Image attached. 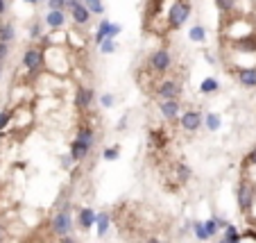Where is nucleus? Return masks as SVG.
I'll list each match as a JSON object with an SVG mask.
<instances>
[{"instance_id":"obj_1","label":"nucleus","mask_w":256,"mask_h":243,"mask_svg":"<svg viewBox=\"0 0 256 243\" xmlns=\"http://www.w3.org/2000/svg\"><path fill=\"white\" fill-rule=\"evenodd\" d=\"M191 16V2L188 0H175L170 9H168V28L170 30H179L184 28V23Z\"/></svg>"},{"instance_id":"obj_2","label":"nucleus","mask_w":256,"mask_h":243,"mask_svg":"<svg viewBox=\"0 0 256 243\" xmlns=\"http://www.w3.org/2000/svg\"><path fill=\"white\" fill-rule=\"evenodd\" d=\"M236 198H238V209L243 213H247L256 202V189L254 184L247 182V180H240L238 182V189H236Z\"/></svg>"},{"instance_id":"obj_3","label":"nucleus","mask_w":256,"mask_h":243,"mask_svg":"<svg viewBox=\"0 0 256 243\" xmlns=\"http://www.w3.org/2000/svg\"><path fill=\"white\" fill-rule=\"evenodd\" d=\"M52 232L57 237H66V234H71V227H73V220H71V212L68 207L66 209H59V212L52 216Z\"/></svg>"},{"instance_id":"obj_4","label":"nucleus","mask_w":256,"mask_h":243,"mask_svg":"<svg viewBox=\"0 0 256 243\" xmlns=\"http://www.w3.org/2000/svg\"><path fill=\"white\" fill-rule=\"evenodd\" d=\"M202 123H204V119L197 109H186V112L179 114V125H181L184 132H197L202 127Z\"/></svg>"},{"instance_id":"obj_5","label":"nucleus","mask_w":256,"mask_h":243,"mask_svg":"<svg viewBox=\"0 0 256 243\" xmlns=\"http://www.w3.org/2000/svg\"><path fill=\"white\" fill-rule=\"evenodd\" d=\"M150 66H152V71H154V73H166V71H170V66H173L170 50H168V48H161V50L152 53V57H150Z\"/></svg>"},{"instance_id":"obj_6","label":"nucleus","mask_w":256,"mask_h":243,"mask_svg":"<svg viewBox=\"0 0 256 243\" xmlns=\"http://www.w3.org/2000/svg\"><path fill=\"white\" fill-rule=\"evenodd\" d=\"M23 66L32 73V75H36V73L41 71V66H43V50L41 48H30V50H25Z\"/></svg>"},{"instance_id":"obj_7","label":"nucleus","mask_w":256,"mask_h":243,"mask_svg":"<svg viewBox=\"0 0 256 243\" xmlns=\"http://www.w3.org/2000/svg\"><path fill=\"white\" fill-rule=\"evenodd\" d=\"M156 95H159L161 100H179L181 87H179V82H175V80H163V82H159V87H156Z\"/></svg>"},{"instance_id":"obj_8","label":"nucleus","mask_w":256,"mask_h":243,"mask_svg":"<svg viewBox=\"0 0 256 243\" xmlns=\"http://www.w3.org/2000/svg\"><path fill=\"white\" fill-rule=\"evenodd\" d=\"M93 100H96V91L89 89V87H79L77 93H75V107L79 112H86L93 105Z\"/></svg>"},{"instance_id":"obj_9","label":"nucleus","mask_w":256,"mask_h":243,"mask_svg":"<svg viewBox=\"0 0 256 243\" xmlns=\"http://www.w3.org/2000/svg\"><path fill=\"white\" fill-rule=\"evenodd\" d=\"M120 34V25H111L109 21H100V28L96 32V43L100 46L104 39H113V36Z\"/></svg>"},{"instance_id":"obj_10","label":"nucleus","mask_w":256,"mask_h":243,"mask_svg":"<svg viewBox=\"0 0 256 243\" xmlns=\"http://www.w3.org/2000/svg\"><path fill=\"white\" fill-rule=\"evenodd\" d=\"M159 112L166 121H175L179 116V112H181V107H179V100H161Z\"/></svg>"},{"instance_id":"obj_11","label":"nucleus","mask_w":256,"mask_h":243,"mask_svg":"<svg viewBox=\"0 0 256 243\" xmlns=\"http://www.w3.org/2000/svg\"><path fill=\"white\" fill-rule=\"evenodd\" d=\"M75 139H77V141H82V143H86L89 148H93V146H96V130H93V125L82 123L77 127V134H75Z\"/></svg>"},{"instance_id":"obj_12","label":"nucleus","mask_w":256,"mask_h":243,"mask_svg":"<svg viewBox=\"0 0 256 243\" xmlns=\"http://www.w3.org/2000/svg\"><path fill=\"white\" fill-rule=\"evenodd\" d=\"M91 150H93V148H89L86 143L77 141V139H73V141H71V154H68V157H71V161H84L86 157H89Z\"/></svg>"},{"instance_id":"obj_13","label":"nucleus","mask_w":256,"mask_h":243,"mask_svg":"<svg viewBox=\"0 0 256 243\" xmlns=\"http://www.w3.org/2000/svg\"><path fill=\"white\" fill-rule=\"evenodd\" d=\"M71 14H73V21H75L77 25H86V23H89L91 12L86 9V5H84L82 0H75V5L71 7Z\"/></svg>"},{"instance_id":"obj_14","label":"nucleus","mask_w":256,"mask_h":243,"mask_svg":"<svg viewBox=\"0 0 256 243\" xmlns=\"http://www.w3.org/2000/svg\"><path fill=\"white\" fill-rule=\"evenodd\" d=\"M96 218H98V213L93 212V207H82L79 209L77 220H79V227H82V230H91V227L96 225Z\"/></svg>"},{"instance_id":"obj_15","label":"nucleus","mask_w":256,"mask_h":243,"mask_svg":"<svg viewBox=\"0 0 256 243\" xmlns=\"http://www.w3.org/2000/svg\"><path fill=\"white\" fill-rule=\"evenodd\" d=\"M236 77L238 82L247 89H256V68H238L236 71Z\"/></svg>"},{"instance_id":"obj_16","label":"nucleus","mask_w":256,"mask_h":243,"mask_svg":"<svg viewBox=\"0 0 256 243\" xmlns=\"http://www.w3.org/2000/svg\"><path fill=\"white\" fill-rule=\"evenodd\" d=\"M233 46L238 48V50H243V53H254L256 50V36H240Z\"/></svg>"},{"instance_id":"obj_17","label":"nucleus","mask_w":256,"mask_h":243,"mask_svg":"<svg viewBox=\"0 0 256 243\" xmlns=\"http://www.w3.org/2000/svg\"><path fill=\"white\" fill-rule=\"evenodd\" d=\"M96 225H98V234H100V237H104V234H107V230H109V225H111V216H109L107 212L98 213Z\"/></svg>"},{"instance_id":"obj_18","label":"nucleus","mask_w":256,"mask_h":243,"mask_svg":"<svg viewBox=\"0 0 256 243\" xmlns=\"http://www.w3.org/2000/svg\"><path fill=\"white\" fill-rule=\"evenodd\" d=\"M240 241H243V234H240L233 225H227L225 227V239H222L220 243H240Z\"/></svg>"},{"instance_id":"obj_19","label":"nucleus","mask_w":256,"mask_h":243,"mask_svg":"<svg viewBox=\"0 0 256 243\" xmlns=\"http://www.w3.org/2000/svg\"><path fill=\"white\" fill-rule=\"evenodd\" d=\"M218 89H220V82H218L215 77H206V80H202V84H200V93H215Z\"/></svg>"},{"instance_id":"obj_20","label":"nucleus","mask_w":256,"mask_h":243,"mask_svg":"<svg viewBox=\"0 0 256 243\" xmlns=\"http://www.w3.org/2000/svg\"><path fill=\"white\" fill-rule=\"evenodd\" d=\"M16 34V28L12 23H0V41L2 43H9Z\"/></svg>"},{"instance_id":"obj_21","label":"nucleus","mask_w":256,"mask_h":243,"mask_svg":"<svg viewBox=\"0 0 256 243\" xmlns=\"http://www.w3.org/2000/svg\"><path fill=\"white\" fill-rule=\"evenodd\" d=\"M46 23H48L50 28H64L66 14H64V12H50L48 18H46Z\"/></svg>"},{"instance_id":"obj_22","label":"nucleus","mask_w":256,"mask_h":243,"mask_svg":"<svg viewBox=\"0 0 256 243\" xmlns=\"http://www.w3.org/2000/svg\"><path fill=\"white\" fill-rule=\"evenodd\" d=\"M193 232H195L197 241H208V239H211V234H208L206 227H204V220H202V223H200V220H197V223H193Z\"/></svg>"},{"instance_id":"obj_23","label":"nucleus","mask_w":256,"mask_h":243,"mask_svg":"<svg viewBox=\"0 0 256 243\" xmlns=\"http://www.w3.org/2000/svg\"><path fill=\"white\" fill-rule=\"evenodd\" d=\"M12 119H14L12 109H2L0 112V134H2V130H7V125L12 123Z\"/></svg>"},{"instance_id":"obj_24","label":"nucleus","mask_w":256,"mask_h":243,"mask_svg":"<svg viewBox=\"0 0 256 243\" xmlns=\"http://www.w3.org/2000/svg\"><path fill=\"white\" fill-rule=\"evenodd\" d=\"M206 127L211 132H215V130H220V116H218V114H206Z\"/></svg>"},{"instance_id":"obj_25","label":"nucleus","mask_w":256,"mask_h":243,"mask_svg":"<svg viewBox=\"0 0 256 243\" xmlns=\"http://www.w3.org/2000/svg\"><path fill=\"white\" fill-rule=\"evenodd\" d=\"M177 175H179V180H181V182H188V180H191V175H193L191 166H188V164H179V166H177Z\"/></svg>"},{"instance_id":"obj_26","label":"nucleus","mask_w":256,"mask_h":243,"mask_svg":"<svg viewBox=\"0 0 256 243\" xmlns=\"http://www.w3.org/2000/svg\"><path fill=\"white\" fill-rule=\"evenodd\" d=\"M86 2V9L93 14H104V5H102L100 0H84Z\"/></svg>"},{"instance_id":"obj_27","label":"nucleus","mask_w":256,"mask_h":243,"mask_svg":"<svg viewBox=\"0 0 256 243\" xmlns=\"http://www.w3.org/2000/svg\"><path fill=\"white\" fill-rule=\"evenodd\" d=\"M191 39L193 41H204V39H206V30H204L202 25H195L191 30Z\"/></svg>"},{"instance_id":"obj_28","label":"nucleus","mask_w":256,"mask_h":243,"mask_svg":"<svg viewBox=\"0 0 256 243\" xmlns=\"http://www.w3.org/2000/svg\"><path fill=\"white\" fill-rule=\"evenodd\" d=\"M102 157H104L107 161L118 159V157H120V148H118V146H111V148H107L104 152H102Z\"/></svg>"},{"instance_id":"obj_29","label":"nucleus","mask_w":256,"mask_h":243,"mask_svg":"<svg viewBox=\"0 0 256 243\" xmlns=\"http://www.w3.org/2000/svg\"><path fill=\"white\" fill-rule=\"evenodd\" d=\"M236 2H238V0H215V5H218L220 12H231Z\"/></svg>"},{"instance_id":"obj_30","label":"nucleus","mask_w":256,"mask_h":243,"mask_svg":"<svg viewBox=\"0 0 256 243\" xmlns=\"http://www.w3.org/2000/svg\"><path fill=\"white\" fill-rule=\"evenodd\" d=\"M161 5H163V0H148V14L152 16V14L161 12Z\"/></svg>"},{"instance_id":"obj_31","label":"nucleus","mask_w":256,"mask_h":243,"mask_svg":"<svg viewBox=\"0 0 256 243\" xmlns=\"http://www.w3.org/2000/svg\"><path fill=\"white\" fill-rule=\"evenodd\" d=\"M48 7H50V12H64L66 0H48Z\"/></svg>"},{"instance_id":"obj_32","label":"nucleus","mask_w":256,"mask_h":243,"mask_svg":"<svg viewBox=\"0 0 256 243\" xmlns=\"http://www.w3.org/2000/svg\"><path fill=\"white\" fill-rule=\"evenodd\" d=\"M100 50H102L104 55H109V53H113V50H116V43H113L111 39H104V41L100 43Z\"/></svg>"},{"instance_id":"obj_33","label":"nucleus","mask_w":256,"mask_h":243,"mask_svg":"<svg viewBox=\"0 0 256 243\" xmlns=\"http://www.w3.org/2000/svg\"><path fill=\"white\" fill-rule=\"evenodd\" d=\"M243 166H256V146L252 148V152L245 157V161H243Z\"/></svg>"},{"instance_id":"obj_34","label":"nucleus","mask_w":256,"mask_h":243,"mask_svg":"<svg viewBox=\"0 0 256 243\" xmlns=\"http://www.w3.org/2000/svg\"><path fill=\"white\" fill-rule=\"evenodd\" d=\"M7 55H9V43H2V41H0V60H5Z\"/></svg>"},{"instance_id":"obj_35","label":"nucleus","mask_w":256,"mask_h":243,"mask_svg":"<svg viewBox=\"0 0 256 243\" xmlns=\"http://www.w3.org/2000/svg\"><path fill=\"white\" fill-rule=\"evenodd\" d=\"M30 36H32V39H36V36H41V25H39V23H36V25H32V28H30Z\"/></svg>"},{"instance_id":"obj_36","label":"nucleus","mask_w":256,"mask_h":243,"mask_svg":"<svg viewBox=\"0 0 256 243\" xmlns=\"http://www.w3.org/2000/svg\"><path fill=\"white\" fill-rule=\"evenodd\" d=\"M59 243H79L75 237H71V234H66V237H59Z\"/></svg>"},{"instance_id":"obj_37","label":"nucleus","mask_w":256,"mask_h":243,"mask_svg":"<svg viewBox=\"0 0 256 243\" xmlns=\"http://www.w3.org/2000/svg\"><path fill=\"white\" fill-rule=\"evenodd\" d=\"M102 105H104V107H111V105H113V95H102Z\"/></svg>"},{"instance_id":"obj_38","label":"nucleus","mask_w":256,"mask_h":243,"mask_svg":"<svg viewBox=\"0 0 256 243\" xmlns=\"http://www.w3.org/2000/svg\"><path fill=\"white\" fill-rule=\"evenodd\" d=\"M5 12H7V2H5V0H0V16H2Z\"/></svg>"},{"instance_id":"obj_39","label":"nucleus","mask_w":256,"mask_h":243,"mask_svg":"<svg viewBox=\"0 0 256 243\" xmlns=\"http://www.w3.org/2000/svg\"><path fill=\"white\" fill-rule=\"evenodd\" d=\"M245 237H250V239H254V241H256V232L254 230H247V232H245Z\"/></svg>"},{"instance_id":"obj_40","label":"nucleus","mask_w":256,"mask_h":243,"mask_svg":"<svg viewBox=\"0 0 256 243\" xmlns=\"http://www.w3.org/2000/svg\"><path fill=\"white\" fill-rule=\"evenodd\" d=\"M145 243H161V239H156V237H152V239H148Z\"/></svg>"},{"instance_id":"obj_41","label":"nucleus","mask_w":256,"mask_h":243,"mask_svg":"<svg viewBox=\"0 0 256 243\" xmlns=\"http://www.w3.org/2000/svg\"><path fill=\"white\" fill-rule=\"evenodd\" d=\"M25 2H30V5H36V2H39V0H25Z\"/></svg>"},{"instance_id":"obj_42","label":"nucleus","mask_w":256,"mask_h":243,"mask_svg":"<svg viewBox=\"0 0 256 243\" xmlns=\"http://www.w3.org/2000/svg\"><path fill=\"white\" fill-rule=\"evenodd\" d=\"M0 75H2V66H0Z\"/></svg>"},{"instance_id":"obj_43","label":"nucleus","mask_w":256,"mask_h":243,"mask_svg":"<svg viewBox=\"0 0 256 243\" xmlns=\"http://www.w3.org/2000/svg\"><path fill=\"white\" fill-rule=\"evenodd\" d=\"M0 234H2V225H0Z\"/></svg>"},{"instance_id":"obj_44","label":"nucleus","mask_w":256,"mask_h":243,"mask_svg":"<svg viewBox=\"0 0 256 243\" xmlns=\"http://www.w3.org/2000/svg\"><path fill=\"white\" fill-rule=\"evenodd\" d=\"M0 141H2V134H0Z\"/></svg>"}]
</instances>
